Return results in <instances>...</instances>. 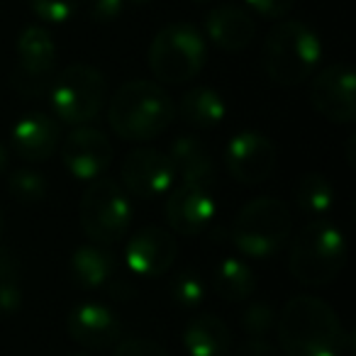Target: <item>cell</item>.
<instances>
[{
	"mask_svg": "<svg viewBox=\"0 0 356 356\" xmlns=\"http://www.w3.org/2000/svg\"><path fill=\"white\" fill-rule=\"evenodd\" d=\"M166 156L173 163L176 181H181V184H195V186H213L215 163L200 139L195 137L173 139Z\"/></svg>",
	"mask_w": 356,
	"mask_h": 356,
	"instance_id": "19",
	"label": "cell"
},
{
	"mask_svg": "<svg viewBox=\"0 0 356 356\" xmlns=\"http://www.w3.org/2000/svg\"><path fill=\"white\" fill-rule=\"evenodd\" d=\"M225 168L242 186H259L276 168V147L259 132H239L225 147Z\"/></svg>",
	"mask_w": 356,
	"mask_h": 356,
	"instance_id": "10",
	"label": "cell"
},
{
	"mask_svg": "<svg viewBox=\"0 0 356 356\" xmlns=\"http://www.w3.org/2000/svg\"><path fill=\"white\" fill-rule=\"evenodd\" d=\"M195 3H205V0H195Z\"/></svg>",
	"mask_w": 356,
	"mask_h": 356,
	"instance_id": "39",
	"label": "cell"
},
{
	"mask_svg": "<svg viewBox=\"0 0 356 356\" xmlns=\"http://www.w3.org/2000/svg\"><path fill=\"white\" fill-rule=\"evenodd\" d=\"M178 113L191 127L198 129H213L227 115V105L225 98L218 90L208 88V86H198V88H191L184 93L181 105H178Z\"/></svg>",
	"mask_w": 356,
	"mask_h": 356,
	"instance_id": "22",
	"label": "cell"
},
{
	"mask_svg": "<svg viewBox=\"0 0 356 356\" xmlns=\"http://www.w3.org/2000/svg\"><path fill=\"white\" fill-rule=\"evenodd\" d=\"M132 222L129 198L113 178H95L81 200V227L86 237L103 247H113L124 237Z\"/></svg>",
	"mask_w": 356,
	"mask_h": 356,
	"instance_id": "7",
	"label": "cell"
},
{
	"mask_svg": "<svg viewBox=\"0 0 356 356\" xmlns=\"http://www.w3.org/2000/svg\"><path fill=\"white\" fill-rule=\"evenodd\" d=\"M244 3L254 15L264 17V20H281L291 13L296 0H244Z\"/></svg>",
	"mask_w": 356,
	"mask_h": 356,
	"instance_id": "30",
	"label": "cell"
},
{
	"mask_svg": "<svg viewBox=\"0 0 356 356\" xmlns=\"http://www.w3.org/2000/svg\"><path fill=\"white\" fill-rule=\"evenodd\" d=\"M322 59L320 37L298 20H286L264 42V69L281 86H298L315 74Z\"/></svg>",
	"mask_w": 356,
	"mask_h": 356,
	"instance_id": "4",
	"label": "cell"
},
{
	"mask_svg": "<svg viewBox=\"0 0 356 356\" xmlns=\"http://www.w3.org/2000/svg\"><path fill=\"white\" fill-rule=\"evenodd\" d=\"M66 171L79 181H95L113 161V144L108 134L95 127L79 124L61 144Z\"/></svg>",
	"mask_w": 356,
	"mask_h": 356,
	"instance_id": "14",
	"label": "cell"
},
{
	"mask_svg": "<svg viewBox=\"0 0 356 356\" xmlns=\"http://www.w3.org/2000/svg\"><path fill=\"white\" fill-rule=\"evenodd\" d=\"M242 327L252 339H264L276 327V315L268 302H249L242 312Z\"/></svg>",
	"mask_w": 356,
	"mask_h": 356,
	"instance_id": "28",
	"label": "cell"
},
{
	"mask_svg": "<svg viewBox=\"0 0 356 356\" xmlns=\"http://www.w3.org/2000/svg\"><path fill=\"white\" fill-rule=\"evenodd\" d=\"M346 264L344 234L330 220H310L298 232L291 249L288 268L302 286H327L341 273Z\"/></svg>",
	"mask_w": 356,
	"mask_h": 356,
	"instance_id": "3",
	"label": "cell"
},
{
	"mask_svg": "<svg viewBox=\"0 0 356 356\" xmlns=\"http://www.w3.org/2000/svg\"><path fill=\"white\" fill-rule=\"evenodd\" d=\"M215 288L227 302H244L257 288L252 266L237 257H225L215 268Z\"/></svg>",
	"mask_w": 356,
	"mask_h": 356,
	"instance_id": "23",
	"label": "cell"
},
{
	"mask_svg": "<svg viewBox=\"0 0 356 356\" xmlns=\"http://www.w3.org/2000/svg\"><path fill=\"white\" fill-rule=\"evenodd\" d=\"M178 254V244L168 229L144 227L129 239L124 247V264L134 276L156 278L173 266Z\"/></svg>",
	"mask_w": 356,
	"mask_h": 356,
	"instance_id": "15",
	"label": "cell"
},
{
	"mask_svg": "<svg viewBox=\"0 0 356 356\" xmlns=\"http://www.w3.org/2000/svg\"><path fill=\"white\" fill-rule=\"evenodd\" d=\"M69 276L79 288L95 291L113 281L115 276V257L103 244H83L74 252L69 261Z\"/></svg>",
	"mask_w": 356,
	"mask_h": 356,
	"instance_id": "21",
	"label": "cell"
},
{
	"mask_svg": "<svg viewBox=\"0 0 356 356\" xmlns=\"http://www.w3.org/2000/svg\"><path fill=\"white\" fill-rule=\"evenodd\" d=\"M176 118V103L152 81H129L115 90L108 108L110 127L127 142H149L159 137Z\"/></svg>",
	"mask_w": 356,
	"mask_h": 356,
	"instance_id": "2",
	"label": "cell"
},
{
	"mask_svg": "<svg viewBox=\"0 0 356 356\" xmlns=\"http://www.w3.org/2000/svg\"><path fill=\"white\" fill-rule=\"evenodd\" d=\"M66 330L86 349H110L120 339V322L100 302H81L66 317Z\"/></svg>",
	"mask_w": 356,
	"mask_h": 356,
	"instance_id": "16",
	"label": "cell"
},
{
	"mask_svg": "<svg viewBox=\"0 0 356 356\" xmlns=\"http://www.w3.org/2000/svg\"><path fill=\"white\" fill-rule=\"evenodd\" d=\"M208 59L205 40L188 22H173L154 37L149 69L163 83H186L203 71Z\"/></svg>",
	"mask_w": 356,
	"mask_h": 356,
	"instance_id": "6",
	"label": "cell"
},
{
	"mask_svg": "<svg viewBox=\"0 0 356 356\" xmlns=\"http://www.w3.org/2000/svg\"><path fill=\"white\" fill-rule=\"evenodd\" d=\"M113 356H168L163 346L152 339H127L115 346Z\"/></svg>",
	"mask_w": 356,
	"mask_h": 356,
	"instance_id": "31",
	"label": "cell"
},
{
	"mask_svg": "<svg viewBox=\"0 0 356 356\" xmlns=\"http://www.w3.org/2000/svg\"><path fill=\"white\" fill-rule=\"evenodd\" d=\"M205 32L225 51H242L252 44L257 35V22L244 8L239 6H220L210 10L205 20Z\"/></svg>",
	"mask_w": 356,
	"mask_h": 356,
	"instance_id": "18",
	"label": "cell"
},
{
	"mask_svg": "<svg viewBox=\"0 0 356 356\" xmlns=\"http://www.w3.org/2000/svg\"><path fill=\"white\" fill-rule=\"evenodd\" d=\"M61 129L54 118L44 113H30L10 129V144L25 161H44L59 147Z\"/></svg>",
	"mask_w": 356,
	"mask_h": 356,
	"instance_id": "17",
	"label": "cell"
},
{
	"mask_svg": "<svg viewBox=\"0 0 356 356\" xmlns=\"http://www.w3.org/2000/svg\"><path fill=\"white\" fill-rule=\"evenodd\" d=\"M3 232H6V220H3V213H0V239H3Z\"/></svg>",
	"mask_w": 356,
	"mask_h": 356,
	"instance_id": "35",
	"label": "cell"
},
{
	"mask_svg": "<svg viewBox=\"0 0 356 356\" xmlns=\"http://www.w3.org/2000/svg\"><path fill=\"white\" fill-rule=\"evenodd\" d=\"M127 3H134V6H144V3H152V0H127Z\"/></svg>",
	"mask_w": 356,
	"mask_h": 356,
	"instance_id": "37",
	"label": "cell"
},
{
	"mask_svg": "<svg viewBox=\"0 0 356 356\" xmlns=\"http://www.w3.org/2000/svg\"><path fill=\"white\" fill-rule=\"evenodd\" d=\"M124 191L142 200L166 195L176 184V171L168 156L159 149H134L122 163Z\"/></svg>",
	"mask_w": 356,
	"mask_h": 356,
	"instance_id": "13",
	"label": "cell"
},
{
	"mask_svg": "<svg viewBox=\"0 0 356 356\" xmlns=\"http://www.w3.org/2000/svg\"><path fill=\"white\" fill-rule=\"evenodd\" d=\"M6 166H8V149L0 144V173L6 171Z\"/></svg>",
	"mask_w": 356,
	"mask_h": 356,
	"instance_id": "34",
	"label": "cell"
},
{
	"mask_svg": "<svg viewBox=\"0 0 356 356\" xmlns=\"http://www.w3.org/2000/svg\"><path fill=\"white\" fill-rule=\"evenodd\" d=\"M234 356H281V354L264 339H249L239 346V351Z\"/></svg>",
	"mask_w": 356,
	"mask_h": 356,
	"instance_id": "33",
	"label": "cell"
},
{
	"mask_svg": "<svg viewBox=\"0 0 356 356\" xmlns=\"http://www.w3.org/2000/svg\"><path fill=\"white\" fill-rule=\"evenodd\" d=\"M346 144H349V149L354 147V137H349V142H346ZM349 163H354V159H351V152H349Z\"/></svg>",
	"mask_w": 356,
	"mask_h": 356,
	"instance_id": "36",
	"label": "cell"
},
{
	"mask_svg": "<svg viewBox=\"0 0 356 356\" xmlns=\"http://www.w3.org/2000/svg\"><path fill=\"white\" fill-rule=\"evenodd\" d=\"M49 105L64 124H86L105 103V76L93 66L74 64L61 71L49 86Z\"/></svg>",
	"mask_w": 356,
	"mask_h": 356,
	"instance_id": "8",
	"label": "cell"
},
{
	"mask_svg": "<svg viewBox=\"0 0 356 356\" xmlns=\"http://www.w3.org/2000/svg\"><path fill=\"white\" fill-rule=\"evenodd\" d=\"M184 349L188 356H227L232 334L227 325L215 315H198L184 327Z\"/></svg>",
	"mask_w": 356,
	"mask_h": 356,
	"instance_id": "20",
	"label": "cell"
},
{
	"mask_svg": "<svg viewBox=\"0 0 356 356\" xmlns=\"http://www.w3.org/2000/svg\"><path fill=\"white\" fill-rule=\"evenodd\" d=\"M56 66V44L49 30L40 25L25 27L17 37V64L10 83L25 98H40L49 90Z\"/></svg>",
	"mask_w": 356,
	"mask_h": 356,
	"instance_id": "9",
	"label": "cell"
},
{
	"mask_svg": "<svg viewBox=\"0 0 356 356\" xmlns=\"http://www.w3.org/2000/svg\"><path fill=\"white\" fill-rule=\"evenodd\" d=\"M293 198H296V205L302 215H307L310 220H317V218H325L332 210L337 193H334V186L325 176H320V173H305V176L298 178Z\"/></svg>",
	"mask_w": 356,
	"mask_h": 356,
	"instance_id": "24",
	"label": "cell"
},
{
	"mask_svg": "<svg viewBox=\"0 0 356 356\" xmlns=\"http://www.w3.org/2000/svg\"><path fill=\"white\" fill-rule=\"evenodd\" d=\"M127 0H88V15L93 22H113L122 15Z\"/></svg>",
	"mask_w": 356,
	"mask_h": 356,
	"instance_id": "32",
	"label": "cell"
},
{
	"mask_svg": "<svg viewBox=\"0 0 356 356\" xmlns=\"http://www.w3.org/2000/svg\"><path fill=\"white\" fill-rule=\"evenodd\" d=\"M22 266L10 249H0V312H15L22 305Z\"/></svg>",
	"mask_w": 356,
	"mask_h": 356,
	"instance_id": "25",
	"label": "cell"
},
{
	"mask_svg": "<svg viewBox=\"0 0 356 356\" xmlns=\"http://www.w3.org/2000/svg\"><path fill=\"white\" fill-rule=\"evenodd\" d=\"M71 356H86V354H71Z\"/></svg>",
	"mask_w": 356,
	"mask_h": 356,
	"instance_id": "38",
	"label": "cell"
},
{
	"mask_svg": "<svg viewBox=\"0 0 356 356\" xmlns=\"http://www.w3.org/2000/svg\"><path fill=\"white\" fill-rule=\"evenodd\" d=\"M218 215L213 186L173 184L166 198V220L173 232L184 237L200 234Z\"/></svg>",
	"mask_w": 356,
	"mask_h": 356,
	"instance_id": "12",
	"label": "cell"
},
{
	"mask_svg": "<svg viewBox=\"0 0 356 356\" xmlns=\"http://www.w3.org/2000/svg\"><path fill=\"white\" fill-rule=\"evenodd\" d=\"M291 210L278 198H254L232 222V242L244 257L268 259L291 237Z\"/></svg>",
	"mask_w": 356,
	"mask_h": 356,
	"instance_id": "5",
	"label": "cell"
},
{
	"mask_svg": "<svg viewBox=\"0 0 356 356\" xmlns=\"http://www.w3.org/2000/svg\"><path fill=\"white\" fill-rule=\"evenodd\" d=\"M47 178L35 168H17L8 178V191L20 205H37L47 195Z\"/></svg>",
	"mask_w": 356,
	"mask_h": 356,
	"instance_id": "26",
	"label": "cell"
},
{
	"mask_svg": "<svg viewBox=\"0 0 356 356\" xmlns=\"http://www.w3.org/2000/svg\"><path fill=\"white\" fill-rule=\"evenodd\" d=\"M278 334L286 356H344L351 351V334L337 312L312 296H296L283 305Z\"/></svg>",
	"mask_w": 356,
	"mask_h": 356,
	"instance_id": "1",
	"label": "cell"
},
{
	"mask_svg": "<svg viewBox=\"0 0 356 356\" xmlns=\"http://www.w3.org/2000/svg\"><path fill=\"white\" fill-rule=\"evenodd\" d=\"M40 20L49 25H64L79 10V0H27Z\"/></svg>",
	"mask_w": 356,
	"mask_h": 356,
	"instance_id": "29",
	"label": "cell"
},
{
	"mask_svg": "<svg viewBox=\"0 0 356 356\" xmlns=\"http://www.w3.org/2000/svg\"><path fill=\"white\" fill-rule=\"evenodd\" d=\"M171 298L181 307H198L205 298V283L193 268L181 271L171 283Z\"/></svg>",
	"mask_w": 356,
	"mask_h": 356,
	"instance_id": "27",
	"label": "cell"
},
{
	"mask_svg": "<svg viewBox=\"0 0 356 356\" xmlns=\"http://www.w3.org/2000/svg\"><path fill=\"white\" fill-rule=\"evenodd\" d=\"M310 103L330 122L349 124L356 118V79L351 66L334 64L317 74L310 88Z\"/></svg>",
	"mask_w": 356,
	"mask_h": 356,
	"instance_id": "11",
	"label": "cell"
}]
</instances>
